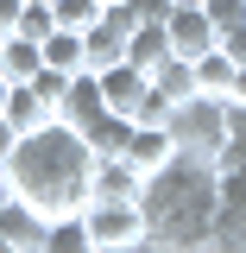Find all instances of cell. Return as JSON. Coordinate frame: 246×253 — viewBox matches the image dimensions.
<instances>
[{
	"label": "cell",
	"instance_id": "obj_22",
	"mask_svg": "<svg viewBox=\"0 0 246 253\" xmlns=\"http://www.w3.org/2000/svg\"><path fill=\"white\" fill-rule=\"evenodd\" d=\"M202 6H209L215 32H234V26H246V0H202Z\"/></svg>",
	"mask_w": 246,
	"mask_h": 253
},
{
	"label": "cell",
	"instance_id": "obj_28",
	"mask_svg": "<svg viewBox=\"0 0 246 253\" xmlns=\"http://www.w3.org/2000/svg\"><path fill=\"white\" fill-rule=\"evenodd\" d=\"M6 196H13V177H6V165H0V209H6Z\"/></svg>",
	"mask_w": 246,
	"mask_h": 253
},
{
	"label": "cell",
	"instance_id": "obj_3",
	"mask_svg": "<svg viewBox=\"0 0 246 253\" xmlns=\"http://www.w3.org/2000/svg\"><path fill=\"white\" fill-rule=\"evenodd\" d=\"M82 215H89V241H95V253H133V247H152L145 203H82Z\"/></svg>",
	"mask_w": 246,
	"mask_h": 253
},
{
	"label": "cell",
	"instance_id": "obj_17",
	"mask_svg": "<svg viewBox=\"0 0 246 253\" xmlns=\"http://www.w3.org/2000/svg\"><path fill=\"white\" fill-rule=\"evenodd\" d=\"M44 253H95V241H89V215H82V209H70V215H51Z\"/></svg>",
	"mask_w": 246,
	"mask_h": 253
},
{
	"label": "cell",
	"instance_id": "obj_30",
	"mask_svg": "<svg viewBox=\"0 0 246 253\" xmlns=\"http://www.w3.org/2000/svg\"><path fill=\"white\" fill-rule=\"evenodd\" d=\"M177 6H202V0H177Z\"/></svg>",
	"mask_w": 246,
	"mask_h": 253
},
{
	"label": "cell",
	"instance_id": "obj_1",
	"mask_svg": "<svg viewBox=\"0 0 246 253\" xmlns=\"http://www.w3.org/2000/svg\"><path fill=\"white\" fill-rule=\"evenodd\" d=\"M6 177L13 190L38 203L44 215H70V209H82L89 203V177H95V152L89 139L76 133V126H38V133H19V146L6 158Z\"/></svg>",
	"mask_w": 246,
	"mask_h": 253
},
{
	"label": "cell",
	"instance_id": "obj_13",
	"mask_svg": "<svg viewBox=\"0 0 246 253\" xmlns=\"http://www.w3.org/2000/svg\"><path fill=\"white\" fill-rule=\"evenodd\" d=\"M44 63H51V70H63V76L89 70V32H70V26H57L51 38H44Z\"/></svg>",
	"mask_w": 246,
	"mask_h": 253
},
{
	"label": "cell",
	"instance_id": "obj_6",
	"mask_svg": "<svg viewBox=\"0 0 246 253\" xmlns=\"http://www.w3.org/2000/svg\"><path fill=\"white\" fill-rule=\"evenodd\" d=\"M145 196V171L133 158H95V177H89V203H139Z\"/></svg>",
	"mask_w": 246,
	"mask_h": 253
},
{
	"label": "cell",
	"instance_id": "obj_8",
	"mask_svg": "<svg viewBox=\"0 0 246 253\" xmlns=\"http://www.w3.org/2000/svg\"><path fill=\"white\" fill-rule=\"evenodd\" d=\"M164 26H171V51H177V57H189V63H196V57H209V51L221 44L215 19H209V6H177Z\"/></svg>",
	"mask_w": 246,
	"mask_h": 253
},
{
	"label": "cell",
	"instance_id": "obj_7",
	"mask_svg": "<svg viewBox=\"0 0 246 253\" xmlns=\"http://www.w3.org/2000/svg\"><path fill=\"white\" fill-rule=\"evenodd\" d=\"M101 114H107L101 76H95V70H76V76H70V89H63V101H57V121H63V126H76V133H89Z\"/></svg>",
	"mask_w": 246,
	"mask_h": 253
},
{
	"label": "cell",
	"instance_id": "obj_21",
	"mask_svg": "<svg viewBox=\"0 0 246 253\" xmlns=\"http://www.w3.org/2000/svg\"><path fill=\"white\" fill-rule=\"evenodd\" d=\"M13 32H26V38H38V44H44V38L57 32V13H51V0H26V13H19V26H13Z\"/></svg>",
	"mask_w": 246,
	"mask_h": 253
},
{
	"label": "cell",
	"instance_id": "obj_5",
	"mask_svg": "<svg viewBox=\"0 0 246 253\" xmlns=\"http://www.w3.org/2000/svg\"><path fill=\"white\" fill-rule=\"evenodd\" d=\"M0 234H6V247H13V253H44L51 215H44L38 203H26V196L13 190V196H6V209H0Z\"/></svg>",
	"mask_w": 246,
	"mask_h": 253
},
{
	"label": "cell",
	"instance_id": "obj_9",
	"mask_svg": "<svg viewBox=\"0 0 246 253\" xmlns=\"http://www.w3.org/2000/svg\"><path fill=\"white\" fill-rule=\"evenodd\" d=\"M95 76H101V95H107V108L139 121V108H145V95H152V76H145L139 63H107V70H95Z\"/></svg>",
	"mask_w": 246,
	"mask_h": 253
},
{
	"label": "cell",
	"instance_id": "obj_16",
	"mask_svg": "<svg viewBox=\"0 0 246 253\" xmlns=\"http://www.w3.org/2000/svg\"><path fill=\"white\" fill-rule=\"evenodd\" d=\"M133 126H139L133 114H114V108H107V114H101V121L82 133V139H89V152H95V158H120V152H126V139H133Z\"/></svg>",
	"mask_w": 246,
	"mask_h": 253
},
{
	"label": "cell",
	"instance_id": "obj_12",
	"mask_svg": "<svg viewBox=\"0 0 246 253\" xmlns=\"http://www.w3.org/2000/svg\"><path fill=\"white\" fill-rule=\"evenodd\" d=\"M38 70H44V44L26 38V32H6V38H0V76H6V83H32Z\"/></svg>",
	"mask_w": 246,
	"mask_h": 253
},
{
	"label": "cell",
	"instance_id": "obj_26",
	"mask_svg": "<svg viewBox=\"0 0 246 253\" xmlns=\"http://www.w3.org/2000/svg\"><path fill=\"white\" fill-rule=\"evenodd\" d=\"M13 146H19V126H13V121H6V114H0V165L13 158Z\"/></svg>",
	"mask_w": 246,
	"mask_h": 253
},
{
	"label": "cell",
	"instance_id": "obj_2",
	"mask_svg": "<svg viewBox=\"0 0 246 253\" xmlns=\"http://www.w3.org/2000/svg\"><path fill=\"white\" fill-rule=\"evenodd\" d=\"M145 221H152V247H209V228H215V203H221V177L215 158L177 152L164 171L145 177Z\"/></svg>",
	"mask_w": 246,
	"mask_h": 253
},
{
	"label": "cell",
	"instance_id": "obj_4",
	"mask_svg": "<svg viewBox=\"0 0 246 253\" xmlns=\"http://www.w3.org/2000/svg\"><path fill=\"white\" fill-rule=\"evenodd\" d=\"M171 133H177L183 152L215 158L221 139H227V101H215V95H189V101H177V108H171Z\"/></svg>",
	"mask_w": 246,
	"mask_h": 253
},
{
	"label": "cell",
	"instance_id": "obj_23",
	"mask_svg": "<svg viewBox=\"0 0 246 253\" xmlns=\"http://www.w3.org/2000/svg\"><path fill=\"white\" fill-rule=\"evenodd\" d=\"M126 6H133V19H139V26H164V19L177 13V0H126Z\"/></svg>",
	"mask_w": 246,
	"mask_h": 253
},
{
	"label": "cell",
	"instance_id": "obj_14",
	"mask_svg": "<svg viewBox=\"0 0 246 253\" xmlns=\"http://www.w3.org/2000/svg\"><path fill=\"white\" fill-rule=\"evenodd\" d=\"M164 57H177V51H171V26H133V38H126V63H139V70L152 76Z\"/></svg>",
	"mask_w": 246,
	"mask_h": 253
},
{
	"label": "cell",
	"instance_id": "obj_27",
	"mask_svg": "<svg viewBox=\"0 0 246 253\" xmlns=\"http://www.w3.org/2000/svg\"><path fill=\"white\" fill-rule=\"evenodd\" d=\"M227 133H240V139H246V101H227Z\"/></svg>",
	"mask_w": 246,
	"mask_h": 253
},
{
	"label": "cell",
	"instance_id": "obj_18",
	"mask_svg": "<svg viewBox=\"0 0 246 253\" xmlns=\"http://www.w3.org/2000/svg\"><path fill=\"white\" fill-rule=\"evenodd\" d=\"M209 247H215V253H246V203H215Z\"/></svg>",
	"mask_w": 246,
	"mask_h": 253
},
{
	"label": "cell",
	"instance_id": "obj_20",
	"mask_svg": "<svg viewBox=\"0 0 246 253\" xmlns=\"http://www.w3.org/2000/svg\"><path fill=\"white\" fill-rule=\"evenodd\" d=\"M51 13H57V26H70V32H89L107 6L101 0H51Z\"/></svg>",
	"mask_w": 246,
	"mask_h": 253
},
{
	"label": "cell",
	"instance_id": "obj_10",
	"mask_svg": "<svg viewBox=\"0 0 246 253\" xmlns=\"http://www.w3.org/2000/svg\"><path fill=\"white\" fill-rule=\"evenodd\" d=\"M177 152H183V146H177V133H171V126H152V121H139V126H133V139H126V158H133L145 177L164 171Z\"/></svg>",
	"mask_w": 246,
	"mask_h": 253
},
{
	"label": "cell",
	"instance_id": "obj_31",
	"mask_svg": "<svg viewBox=\"0 0 246 253\" xmlns=\"http://www.w3.org/2000/svg\"><path fill=\"white\" fill-rule=\"evenodd\" d=\"M101 6H114V0H101Z\"/></svg>",
	"mask_w": 246,
	"mask_h": 253
},
{
	"label": "cell",
	"instance_id": "obj_15",
	"mask_svg": "<svg viewBox=\"0 0 246 253\" xmlns=\"http://www.w3.org/2000/svg\"><path fill=\"white\" fill-rule=\"evenodd\" d=\"M234 76H240V63L227 57V51H209V57H196V95H215V101H227L234 95Z\"/></svg>",
	"mask_w": 246,
	"mask_h": 253
},
{
	"label": "cell",
	"instance_id": "obj_19",
	"mask_svg": "<svg viewBox=\"0 0 246 253\" xmlns=\"http://www.w3.org/2000/svg\"><path fill=\"white\" fill-rule=\"evenodd\" d=\"M152 83L171 95V101H189V95H196V63H189V57H164L152 70Z\"/></svg>",
	"mask_w": 246,
	"mask_h": 253
},
{
	"label": "cell",
	"instance_id": "obj_29",
	"mask_svg": "<svg viewBox=\"0 0 246 253\" xmlns=\"http://www.w3.org/2000/svg\"><path fill=\"white\" fill-rule=\"evenodd\" d=\"M6 95H13V83H6V76H0V108H6Z\"/></svg>",
	"mask_w": 246,
	"mask_h": 253
},
{
	"label": "cell",
	"instance_id": "obj_25",
	"mask_svg": "<svg viewBox=\"0 0 246 253\" xmlns=\"http://www.w3.org/2000/svg\"><path fill=\"white\" fill-rule=\"evenodd\" d=\"M19 13H26V0H0V38L19 26Z\"/></svg>",
	"mask_w": 246,
	"mask_h": 253
},
{
	"label": "cell",
	"instance_id": "obj_24",
	"mask_svg": "<svg viewBox=\"0 0 246 253\" xmlns=\"http://www.w3.org/2000/svg\"><path fill=\"white\" fill-rule=\"evenodd\" d=\"M221 51H227V57L240 63L246 70V26H234V32H221Z\"/></svg>",
	"mask_w": 246,
	"mask_h": 253
},
{
	"label": "cell",
	"instance_id": "obj_11",
	"mask_svg": "<svg viewBox=\"0 0 246 253\" xmlns=\"http://www.w3.org/2000/svg\"><path fill=\"white\" fill-rule=\"evenodd\" d=\"M0 114L19 126V133H38V126L57 121V101L38 89V83H13V95H6V108H0Z\"/></svg>",
	"mask_w": 246,
	"mask_h": 253
}]
</instances>
